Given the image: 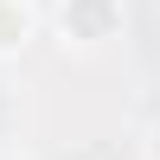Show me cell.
Wrapping results in <instances>:
<instances>
[{
	"instance_id": "cell-1",
	"label": "cell",
	"mask_w": 160,
	"mask_h": 160,
	"mask_svg": "<svg viewBox=\"0 0 160 160\" xmlns=\"http://www.w3.org/2000/svg\"><path fill=\"white\" fill-rule=\"evenodd\" d=\"M58 26L71 45H109L122 32V0H64Z\"/></svg>"
},
{
	"instance_id": "cell-2",
	"label": "cell",
	"mask_w": 160,
	"mask_h": 160,
	"mask_svg": "<svg viewBox=\"0 0 160 160\" xmlns=\"http://www.w3.org/2000/svg\"><path fill=\"white\" fill-rule=\"evenodd\" d=\"M26 26H32V19H26V7H19V0H0V58L26 45Z\"/></svg>"
},
{
	"instance_id": "cell-3",
	"label": "cell",
	"mask_w": 160,
	"mask_h": 160,
	"mask_svg": "<svg viewBox=\"0 0 160 160\" xmlns=\"http://www.w3.org/2000/svg\"><path fill=\"white\" fill-rule=\"evenodd\" d=\"M154 160H160V128H154Z\"/></svg>"
}]
</instances>
